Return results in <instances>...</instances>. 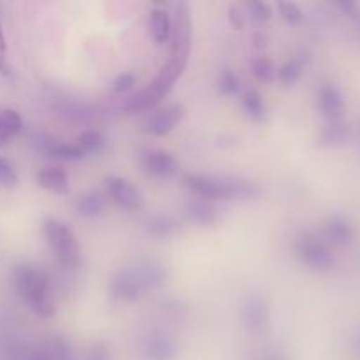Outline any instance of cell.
I'll use <instances>...</instances> for the list:
<instances>
[{"instance_id":"26","label":"cell","mask_w":360,"mask_h":360,"mask_svg":"<svg viewBox=\"0 0 360 360\" xmlns=\"http://www.w3.org/2000/svg\"><path fill=\"white\" fill-rule=\"evenodd\" d=\"M148 232L155 238H169V236L174 234L178 231V221H176L174 217L165 213L153 214V217L148 220L146 224Z\"/></svg>"},{"instance_id":"11","label":"cell","mask_w":360,"mask_h":360,"mask_svg":"<svg viewBox=\"0 0 360 360\" xmlns=\"http://www.w3.org/2000/svg\"><path fill=\"white\" fill-rule=\"evenodd\" d=\"M186 115V108L183 104H171L160 111L153 112L144 122V130L155 137H165L183 122Z\"/></svg>"},{"instance_id":"30","label":"cell","mask_w":360,"mask_h":360,"mask_svg":"<svg viewBox=\"0 0 360 360\" xmlns=\"http://www.w3.org/2000/svg\"><path fill=\"white\" fill-rule=\"evenodd\" d=\"M241 7L246 14V20L253 23H266L273 18V7L266 2H246Z\"/></svg>"},{"instance_id":"36","label":"cell","mask_w":360,"mask_h":360,"mask_svg":"<svg viewBox=\"0 0 360 360\" xmlns=\"http://www.w3.org/2000/svg\"><path fill=\"white\" fill-rule=\"evenodd\" d=\"M229 21H231L232 28H236V30H243V28L246 27L248 20H246V14L241 6L232 4V6L229 7Z\"/></svg>"},{"instance_id":"35","label":"cell","mask_w":360,"mask_h":360,"mask_svg":"<svg viewBox=\"0 0 360 360\" xmlns=\"http://www.w3.org/2000/svg\"><path fill=\"white\" fill-rule=\"evenodd\" d=\"M0 74L6 77L13 76V67L7 62V44H6V34H4V23H2V13H0Z\"/></svg>"},{"instance_id":"34","label":"cell","mask_w":360,"mask_h":360,"mask_svg":"<svg viewBox=\"0 0 360 360\" xmlns=\"http://www.w3.org/2000/svg\"><path fill=\"white\" fill-rule=\"evenodd\" d=\"M137 83V76L134 72H122L120 76L115 77L111 83V91L115 95H123L127 91L132 90Z\"/></svg>"},{"instance_id":"24","label":"cell","mask_w":360,"mask_h":360,"mask_svg":"<svg viewBox=\"0 0 360 360\" xmlns=\"http://www.w3.org/2000/svg\"><path fill=\"white\" fill-rule=\"evenodd\" d=\"M76 144L83 150V153L86 157H90V155L102 153L105 150V146H108V139H105V136L101 130L86 129L77 136Z\"/></svg>"},{"instance_id":"13","label":"cell","mask_w":360,"mask_h":360,"mask_svg":"<svg viewBox=\"0 0 360 360\" xmlns=\"http://www.w3.org/2000/svg\"><path fill=\"white\" fill-rule=\"evenodd\" d=\"M143 167L153 178L169 179L178 174L179 164L174 158V155L165 150H146L143 153Z\"/></svg>"},{"instance_id":"14","label":"cell","mask_w":360,"mask_h":360,"mask_svg":"<svg viewBox=\"0 0 360 360\" xmlns=\"http://www.w3.org/2000/svg\"><path fill=\"white\" fill-rule=\"evenodd\" d=\"M176 343L160 330H153L143 341V352L148 360H172L176 357Z\"/></svg>"},{"instance_id":"37","label":"cell","mask_w":360,"mask_h":360,"mask_svg":"<svg viewBox=\"0 0 360 360\" xmlns=\"http://www.w3.org/2000/svg\"><path fill=\"white\" fill-rule=\"evenodd\" d=\"M86 360H111V352H109V347L102 341L95 343L94 347L88 350Z\"/></svg>"},{"instance_id":"21","label":"cell","mask_w":360,"mask_h":360,"mask_svg":"<svg viewBox=\"0 0 360 360\" xmlns=\"http://www.w3.org/2000/svg\"><path fill=\"white\" fill-rule=\"evenodd\" d=\"M186 214H188L190 220L197 225H214L218 220V213L214 210V206H211V202L202 199H190L186 202Z\"/></svg>"},{"instance_id":"16","label":"cell","mask_w":360,"mask_h":360,"mask_svg":"<svg viewBox=\"0 0 360 360\" xmlns=\"http://www.w3.org/2000/svg\"><path fill=\"white\" fill-rule=\"evenodd\" d=\"M55 109L60 118L70 123H77V125H88L97 118V112L83 102L62 101L55 105Z\"/></svg>"},{"instance_id":"29","label":"cell","mask_w":360,"mask_h":360,"mask_svg":"<svg viewBox=\"0 0 360 360\" xmlns=\"http://www.w3.org/2000/svg\"><path fill=\"white\" fill-rule=\"evenodd\" d=\"M241 79H239V76L234 70H224L220 74V77H218V91L224 97H236V95L241 94Z\"/></svg>"},{"instance_id":"8","label":"cell","mask_w":360,"mask_h":360,"mask_svg":"<svg viewBox=\"0 0 360 360\" xmlns=\"http://www.w3.org/2000/svg\"><path fill=\"white\" fill-rule=\"evenodd\" d=\"M0 360H30V343L13 322H0Z\"/></svg>"},{"instance_id":"9","label":"cell","mask_w":360,"mask_h":360,"mask_svg":"<svg viewBox=\"0 0 360 360\" xmlns=\"http://www.w3.org/2000/svg\"><path fill=\"white\" fill-rule=\"evenodd\" d=\"M241 319L246 330L253 334H259L266 330L269 326L271 311L269 304L260 294H248L241 304Z\"/></svg>"},{"instance_id":"3","label":"cell","mask_w":360,"mask_h":360,"mask_svg":"<svg viewBox=\"0 0 360 360\" xmlns=\"http://www.w3.org/2000/svg\"><path fill=\"white\" fill-rule=\"evenodd\" d=\"M14 288L28 308L41 319H49L56 313L51 299V278L35 264H20L14 269Z\"/></svg>"},{"instance_id":"38","label":"cell","mask_w":360,"mask_h":360,"mask_svg":"<svg viewBox=\"0 0 360 360\" xmlns=\"http://www.w3.org/2000/svg\"><path fill=\"white\" fill-rule=\"evenodd\" d=\"M255 360H288L287 354L283 350H278V348H271V350L262 352Z\"/></svg>"},{"instance_id":"33","label":"cell","mask_w":360,"mask_h":360,"mask_svg":"<svg viewBox=\"0 0 360 360\" xmlns=\"http://www.w3.org/2000/svg\"><path fill=\"white\" fill-rule=\"evenodd\" d=\"M278 11H280V16L290 25H299L304 18L301 7L294 2H280L278 4Z\"/></svg>"},{"instance_id":"23","label":"cell","mask_w":360,"mask_h":360,"mask_svg":"<svg viewBox=\"0 0 360 360\" xmlns=\"http://www.w3.org/2000/svg\"><path fill=\"white\" fill-rule=\"evenodd\" d=\"M105 207V199L102 197V193L98 192H86L76 200V213L81 218H97L104 213Z\"/></svg>"},{"instance_id":"7","label":"cell","mask_w":360,"mask_h":360,"mask_svg":"<svg viewBox=\"0 0 360 360\" xmlns=\"http://www.w3.org/2000/svg\"><path fill=\"white\" fill-rule=\"evenodd\" d=\"M105 190H108V195L111 197L112 202L122 210L130 211V213L143 210V195L129 179L122 178V176H108L105 178Z\"/></svg>"},{"instance_id":"10","label":"cell","mask_w":360,"mask_h":360,"mask_svg":"<svg viewBox=\"0 0 360 360\" xmlns=\"http://www.w3.org/2000/svg\"><path fill=\"white\" fill-rule=\"evenodd\" d=\"M171 41V56L190 53V46H192V18H190V7L186 2L176 4Z\"/></svg>"},{"instance_id":"5","label":"cell","mask_w":360,"mask_h":360,"mask_svg":"<svg viewBox=\"0 0 360 360\" xmlns=\"http://www.w3.org/2000/svg\"><path fill=\"white\" fill-rule=\"evenodd\" d=\"M108 290L111 299H115V301L136 302L143 297L146 288H144L136 267L129 266L112 274L111 280H109Z\"/></svg>"},{"instance_id":"31","label":"cell","mask_w":360,"mask_h":360,"mask_svg":"<svg viewBox=\"0 0 360 360\" xmlns=\"http://www.w3.org/2000/svg\"><path fill=\"white\" fill-rule=\"evenodd\" d=\"M326 234L327 238L333 243H336V245H345V243L350 239L352 229L347 221L340 220V218H334V220H330L329 224H327Z\"/></svg>"},{"instance_id":"28","label":"cell","mask_w":360,"mask_h":360,"mask_svg":"<svg viewBox=\"0 0 360 360\" xmlns=\"http://www.w3.org/2000/svg\"><path fill=\"white\" fill-rule=\"evenodd\" d=\"M252 72L262 83H271V81L276 79L278 67L267 56H259V58H255L252 62Z\"/></svg>"},{"instance_id":"25","label":"cell","mask_w":360,"mask_h":360,"mask_svg":"<svg viewBox=\"0 0 360 360\" xmlns=\"http://www.w3.org/2000/svg\"><path fill=\"white\" fill-rule=\"evenodd\" d=\"M319 101H320V109H322L323 115L334 118L336 115H340V111L343 109V97H341L340 90H338L334 84H323L319 91Z\"/></svg>"},{"instance_id":"22","label":"cell","mask_w":360,"mask_h":360,"mask_svg":"<svg viewBox=\"0 0 360 360\" xmlns=\"http://www.w3.org/2000/svg\"><path fill=\"white\" fill-rule=\"evenodd\" d=\"M150 28L157 44H167L172 35V20L165 9H153L150 13Z\"/></svg>"},{"instance_id":"19","label":"cell","mask_w":360,"mask_h":360,"mask_svg":"<svg viewBox=\"0 0 360 360\" xmlns=\"http://www.w3.org/2000/svg\"><path fill=\"white\" fill-rule=\"evenodd\" d=\"M23 118L16 109L0 108V148L7 146L11 139L23 132Z\"/></svg>"},{"instance_id":"12","label":"cell","mask_w":360,"mask_h":360,"mask_svg":"<svg viewBox=\"0 0 360 360\" xmlns=\"http://www.w3.org/2000/svg\"><path fill=\"white\" fill-rule=\"evenodd\" d=\"M30 360H74V352L65 338L53 334L30 345Z\"/></svg>"},{"instance_id":"17","label":"cell","mask_w":360,"mask_h":360,"mask_svg":"<svg viewBox=\"0 0 360 360\" xmlns=\"http://www.w3.org/2000/svg\"><path fill=\"white\" fill-rule=\"evenodd\" d=\"M41 150L44 151L48 157L62 162H76L83 160V158L86 157L76 143H62V141L56 139H42Z\"/></svg>"},{"instance_id":"18","label":"cell","mask_w":360,"mask_h":360,"mask_svg":"<svg viewBox=\"0 0 360 360\" xmlns=\"http://www.w3.org/2000/svg\"><path fill=\"white\" fill-rule=\"evenodd\" d=\"M37 183L44 190L51 193H69L70 190V179L63 169L60 167H44L42 171L37 172Z\"/></svg>"},{"instance_id":"15","label":"cell","mask_w":360,"mask_h":360,"mask_svg":"<svg viewBox=\"0 0 360 360\" xmlns=\"http://www.w3.org/2000/svg\"><path fill=\"white\" fill-rule=\"evenodd\" d=\"M137 274H139L141 281H143L144 288L148 290H157V288L164 287L167 281V269L164 264L153 259H143L137 264H134Z\"/></svg>"},{"instance_id":"1","label":"cell","mask_w":360,"mask_h":360,"mask_svg":"<svg viewBox=\"0 0 360 360\" xmlns=\"http://www.w3.org/2000/svg\"><path fill=\"white\" fill-rule=\"evenodd\" d=\"M188 58L190 53L171 56L169 62L165 63V65H162V69L158 70V74L153 77V81H150V83L144 88H141L139 91H136V94H132L130 97H127L125 101L120 104V109H122L123 112H129V115H136V112H144L157 108V105L171 94L176 81L183 76L186 65H188Z\"/></svg>"},{"instance_id":"2","label":"cell","mask_w":360,"mask_h":360,"mask_svg":"<svg viewBox=\"0 0 360 360\" xmlns=\"http://www.w3.org/2000/svg\"><path fill=\"white\" fill-rule=\"evenodd\" d=\"M186 188L197 195V199L211 200H234L253 199L260 193V186L255 181L234 176H211V174H185L183 178Z\"/></svg>"},{"instance_id":"20","label":"cell","mask_w":360,"mask_h":360,"mask_svg":"<svg viewBox=\"0 0 360 360\" xmlns=\"http://www.w3.org/2000/svg\"><path fill=\"white\" fill-rule=\"evenodd\" d=\"M243 111L255 123H266L269 118V109H267L266 101H264L262 94L255 88H250L243 95Z\"/></svg>"},{"instance_id":"6","label":"cell","mask_w":360,"mask_h":360,"mask_svg":"<svg viewBox=\"0 0 360 360\" xmlns=\"http://www.w3.org/2000/svg\"><path fill=\"white\" fill-rule=\"evenodd\" d=\"M295 253L306 267L315 271L327 269L333 264V255L326 243L313 234H302L295 243Z\"/></svg>"},{"instance_id":"4","label":"cell","mask_w":360,"mask_h":360,"mask_svg":"<svg viewBox=\"0 0 360 360\" xmlns=\"http://www.w3.org/2000/svg\"><path fill=\"white\" fill-rule=\"evenodd\" d=\"M42 231L60 266L69 271L77 269L81 264V248L72 229L58 218H48L42 224Z\"/></svg>"},{"instance_id":"27","label":"cell","mask_w":360,"mask_h":360,"mask_svg":"<svg viewBox=\"0 0 360 360\" xmlns=\"http://www.w3.org/2000/svg\"><path fill=\"white\" fill-rule=\"evenodd\" d=\"M304 63H306L304 55L294 56L292 60L285 62L283 65L278 67L276 79H280L283 84L297 83V81L302 77V72H304Z\"/></svg>"},{"instance_id":"32","label":"cell","mask_w":360,"mask_h":360,"mask_svg":"<svg viewBox=\"0 0 360 360\" xmlns=\"http://www.w3.org/2000/svg\"><path fill=\"white\" fill-rule=\"evenodd\" d=\"M18 183H20V178H18V172L14 169V165L7 158L0 157V186L14 188Z\"/></svg>"}]
</instances>
